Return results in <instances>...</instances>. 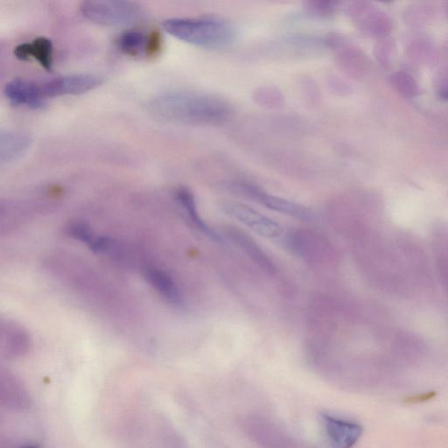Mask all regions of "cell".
Returning a JSON list of instances; mask_svg holds the SVG:
<instances>
[{
  "instance_id": "obj_19",
  "label": "cell",
  "mask_w": 448,
  "mask_h": 448,
  "mask_svg": "<svg viewBox=\"0 0 448 448\" xmlns=\"http://www.w3.org/2000/svg\"><path fill=\"white\" fill-rule=\"evenodd\" d=\"M341 3L337 1H320L310 0L304 3V9L308 14L317 18L327 19L333 17L337 13Z\"/></svg>"
},
{
  "instance_id": "obj_22",
  "label": "cell",
  "mask_w": 448,
  "mask_h": 448,
  "mask_svg": "<svg viewBox=\"0 0 448 448\" xmlns=\"http://www.w3.org/2000/svg\"><path fill=\"white\" fill-rule=\"evenodd\" d=\"M161 39L160 34L158 33H153L148 36V51L146 54H154L159 51L161 49Z\"/></svg>"
},
{
  "instance_id": "obj_1",
  "label": "cell",
  "mask_w": 448,
  "mask_h": 448,
  "mask_svg": "<svg viewBox=\"0 0 448 448\" xmlns=\"http://www.w3.org/2000/svg\"><path fill=\"white\" fill-rule=\"evenodd\" d=\"M149 111L164 121L219 126L233 115V106L225 99L205 92L173 91L151 100Z\"/></svg>"
},
{
  "instance_id": "obj_24",
  "label": "cell",
  "mask_w": 448,
  "mask_h": 448,
  "mask_svg": "<svg viewBox=\"0 0 448 448\" xmlns=\"http://www.w3.org/2000/svg\"><path fill=\"white\" fill-rule=\"evenodd\" d=\"M442 96L445 99H448V88L443 91Z\"/></svg>"
},
{
  "instance_id": "obj_25",
  "label": "cell",
  "mask_w": 448,
  "mask_h": 448,
  "mask_svg": "<svg viewBox=\"0 0 448 448\" xmlns=\"http://www.w3.org/2000/svg\"><path fill=\"white\" fill-rule=\"evenodd\" d=\"M447 9H448V7H447Z\"/></svg>"
},
{
  "instance_id": "obj_18",
  "label": "cell",
  "mask_w": 448,
  "mask_h": 448,
  "mask_svg": "<svg viewBox=\"0 0 448 448\" xmlns=\"http://www.w3.org/2000/svg\"><path fill=\"white\" fill-rule=\"evenodd\" d=\"M118 45L126 55L138 56L148 51V36L140 31H126L118 38Z\"/></svg>"
},
{
  "instance_id": "obj_15",
  "label": "cell",
  "mask_w": 448,
  "mask_h": 448,
  "mask_svg": "<svg viewBox=\"0 0 448 448\" xmlns=\"http://www.w3.org/2000/svg\"><path fill=\"white\" fill-rule=\"evenodd\" d=\"M29 134L21 131L6 130L0 134V162L9 164L19 159L31 145Z\"/></svg>"
},
{
  "instance_id": "obj_7",
  "label": "cell",
  "mask_w": 448,
  "mask_h": 448,
  "mask_svg": "<svg viewBox=\"0 0 448 448\" xmlns=\"http://www.w3.org/2000/svg\"><path fill=\"white\" fill-rule=\"evenodd\" d=\"M103 79L94 74H73L58 76L40 83L45 99L61 96L81 95L102 85Z\"/></svg>"
},
{
  "instance_id": "obj_2",
  "label": "cell",
  "mask_w": 448,
  "mask_h": 448,
  "mask_svg": "<svg viewBox=\"0 0 448 448\" xmlns=\"http://www.w3.org/2000/svg\"><path fill=\"white\" fill-rule=\"evenodd\" d=\"M162 26L178 40L205 49H229L238 37L233 23L218 16L168 19Z\"/></svg>"
},
{
  "instance_id": "obj_5",
  "label": "cell",
  "mask_w": 448,
  "mask_h": 448,
  "mask_svg": "<svg viewBox=\"0 0 448 448\" xmlns=\"http://www.w3.org/2000/svg\"><path fill=\"white\" fill-rule=\"evenodd\" d=\"M229 188L233 191L260 203L261 205H264L269 210L300 220H308L312 218V213L307 208L291 202V200L282 198V197L269 194L255 185L247 183V181H234L229 185Z\"/></svg>"
},
{
  "instance_id": "obj_16",
  "label": "cell",
  "mask_w": 448,
  "mask_h": 448,
  "mask_svg": "<svg viewBox=\"0 0 448 448\" xmlns=\"http://www.w3.org/2000/svg\"><path fill=\"white\" fill-rule=\"evenodd\" d=\"M176 200L180 206L183 208L185 214L188 216V218L190 220L193 225L196 229H198L200 233L205 234L208 238L213 239L215 241H222L219 235L216 234L211 228L208 226V224L203 221L198 213L197 210L196 203L194 195L187 188H180L175 193Z\"/></svg>"
},
{
  "instance_id": "obj_11",
  "label": "cell",
  "mask_w": 448,
  "mask_h": 448,
  "mask_svg": "<svg viewBox=\"0 0 448 448\" xmlns=\"http://www.w3.org/2000/svg\"><path fill=\"white\" fill-rule=\"evenodd\" d=\"M143 276L154 291L166 302L175 307H181L183 304V296L179 287L169 274L156 265L146 264L142 268Z\"/></svg>"
},
{
  "instance_id": "obj_4",
  "label": "cell",
  "mask_w": 448,
  "mask_h": 448,
  "mask_svg": "<svg viewBox=\"0 0 448 448\" xmlns=\"http://www.w3.org/2000/svg\"><path fill=\"white\" fill-rule=\"evenodd\" d=\"M221 208L228 215L245 224L262 237L273 240H282L284 238V230L279 223L245 204L225 200L221 203Z\"/></svg>"
},
{
  "instance_id": "obj_8",
  "label": "cell",
  "mask_w": 448,
  "mask_h": 448,
  "mask_svg": "<svg viewBox=\"0 0 448 448\" xmlns=\"http://www.w3.org/2000/svg\"><path fill=\"white\" fill-rule=\"evenodd\" d=\"M322 420L331 448H353L364 432L360 424L327 413L322 415Z\"/></svg>"
},
{
  "instance_id": "obj_14",
  "label": "cell",
  "mask_w": 448,
  "mask_h": 448,
  "mask_svg": "<svg viewBox=\"0 0 448 448\" xmlns=\"http://www.w3.org/2000/svg\"><path fill=\"white\" fill-rule=\"evenodd\" d=\"M14 54L19 60L36 59L46 71H52L53 44L48 38L39 37L30 44H19Z\"/></svg>"
},
{
  "instance_id": "obj_9",
  "label": "cell",
  "mask_w": 448,
  "mask_h": 448,
  "mask_svg": "<svg viewBox=\"0 0 448 448\" xmlns=\"http://www.w3.org/2000/svg\"><path fill=\"white\" fill-rule=\"evenodd\" d=\"M346 14L362 33L378 36L387 32L388 19L385 14L366 2H352L345 7Z\"/></svg>"
},
{
  "instance_id": "obj_3",
  "label": "cell",
  "mask_w": 448,
  "mask_h": 448,
  "mask_svg": "<svg viewBox=\"0 0 448 448\" xmlns=\"http://www.w3.org/2000/svg\"><path fill=\"white\" fill-rule=\"evenodd\" d=\"M83 16L96 24L121 26L135 24L144 18L137 4L126 1H83L80 6Z\"/></svg>"
},
{
  "instance_id": "obj_23",
  "label": "cell",
  "mask_w": 448,
  "mask_h": 448,
  "mask_svg": "<svg viewBox=\"0 0 448 448\" xmlns=\"http://www.w3.org/2000/svg\"><path fill=\"white\" fill-rule=\"evenodd\" d=\"M436 393L434 392L419 394V395L407 397V399H405L404 403L408 404L422 403V402L434 399Z\"/></svg>"
},
{
  "instance_id": "obj_6",
  "label": "cell",
  "mask_w": 448,
  "mask_h": 448,
  "mask_svg": "<svg viewBox=\"0 0 448 448\" xmlns=\"http://www.w3.org/2000/svg\"><path fill=\"white\" fill-rule=\"evenodd\" d=\"M324 40L326 49L334 54L335 63L346 76L359 78L365 74V56L351 41L336 34H327Z\"/></svg>"
},
{
  "instance_id": "obj_12",
  "label": "cell",
  "mask_w": 448,
  "mask_h": 448,
  "mask_svg": "<svg viewBox=\"0 0 448 448\" xmlns=\"http://www.w3.org/2000/svg\"><path fill=\"white\" fill-rule=\"evenodd\" d=\"M69 237L86 245L95 253L111 255L113 257L117 253L121 243L106 235L96 233L88 224L82 222H72L67 226Z\"/></svg>"
},
{
  "instance_id": "obj_20",
  "label": "cell",
  "mask_w": 448,
  "mask_h": 448,
  "mask_svg": "<svg viewBox=\"0 0 448 448\" xmlns=\"http://www.w3.org/2000/svg\"><path fill=\"white\" fill-rule=\"evenodd\" d=\"M392 81L394 86L402 95L412 98V96L418 94V85L411 76L403 72H399L392 76Z\"/></svg>"
},
{
  "instance_id": "obj_13",
  "label": "cell",
  "mask_w": 448,
  "mask_h": 448,
  "mask_svg": "<svg viewBox=\"0 0 448 448\" xmlns=\"http://www.w3.org/2000/svg\"><path fill=\"white\" fill-rule=\"evenodd\" d=\"M29 345V335L24 327L11 320H2L1 347L6 355H22L28 350Z\"/></svg>"
},
{
  "instance_id": "obj_17",
  "label": "cell",
  "mask_w": 448,
  "mask_h": 448,
  "mask_svg": "<svg viewBox=\"0 0 448 448\" xmlns=\"http://www.w3.org/2000/svg\"><path fill=\"white\" fill-rule=\"evenodd\" d=\"M231 239L237 243V245L245 250L253 260L258 263V265L264 268L265 271L273 272V265L268 255H265L261 250L260 247L255 243L252 238L247 237L245 234L239 233V231H233L229 234Z\"/></svg>"
},
{
  "instance_id": "obj_21",
  "label": "cell",
  "mask_w": 448,
  "mask_h": 448,
  "mask_svg": "<svg viewBox=\"0 0 448 448\" xmlns=\"http://www.w3.org/2000/svg\"><path fill=\"white\" fill-rule=\"evenodd\" d=\"M255 100L263 106L278 108L283 103V96L272 88H261L255 92Z\"/></svg>"
},
{
  "instance_id": "obj_10",
  "label": "cell",
  "mask_w": 448,
  "mask_h": 448,
  "mask_svg": "<svg viewBox=\"0 0 448 448\" xmlns=\"http://www.w3.org/2000/svg\"><path fill=\"white\" fill-rule=\"evenodd\" d=\"M4 95L14 106L38 110L44 108L46 99L42 96L40 83L25 79H14L6 84Z\"/></svg>"
}]
</instances>
